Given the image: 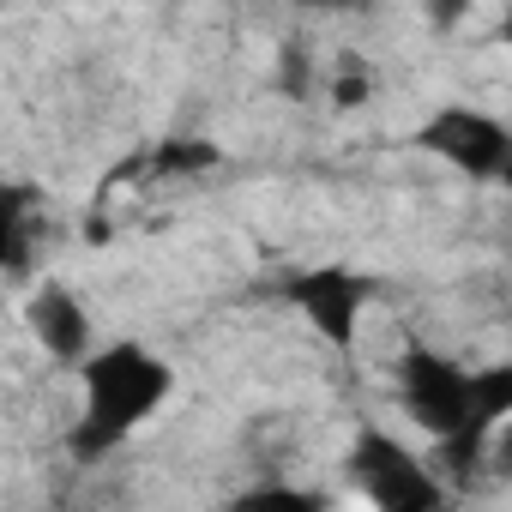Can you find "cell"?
<instances>
[{
	"instance_id": "9c48e42d",
	"label": "cell",
	"mask_w": 512,
	"mask_h": 512,
	"mask_svg": "<svg viewBox=\"0 0 512 512\" xmlns=\"http://www.w3.org/2000/svg\"><path fill=\"white\" fill-rule=\"evenodd\" d=\"M320 73H326V61H320L302 37H290V43L278 49V73H272V79H278V91H284L290 103H314V97H320Z\"/></svg>"
},
{
	"instance_id": "6da1fadb",
	"label": "cell",
	"mask_w": 512,
	"mask_h": 512,
	"mask_svg": "<svg viewBox=\"0 0 512 512\" xmlns=\"http://www.w3.org/2000/svg\"><path fill=\"white\" fill-rule=\"evenodd\" d=\"M79 422L67 434V452L79 464L109 458L115 446H127L169 398H175V368L169 356H157L139 338H115L97 344L79 368Z\"/></svg>"
},
{
	"instance_id": "ba28073f",
	"label": "cell",
	"mask_w": 512,
	"mask_h": 512,
	"mask_svg": "<svg viewBox=\"0 0 512 512\" xmlns=\"http://www.w3.org/2000/svg\"><path fill=\"white\" fill-rule=\"evenodd\" d=\"M374 91H380V73H374V61H368L362 49H338V55L326 61V73H320V97H326L338 115L368 109Z\"/></svg>"
},
{
	"instance_id": "30bf717a",
	"label": "cell",
	"mask_w": 512,
	"mask_h": 512,
	"mask_svg": "<svg viewBox=\"0 0 512 512\" xmlns=\"http://www.w3.org/2000/svg\"><path fill=\"white\" fill-rule=\"evenodd\" d=\"M416 7H422V19H428L434 37H452V31H464V19L476 13V0H416Z\"/></svg>"
},
{
	"instance_id": "3957f363",
	"label": "cell",
	"mask_w": 512,
	"mask_h": 512,
	"mask_svg": "<svg viewBox=\"0 0 512 512\" xmlns=\"http://www.w3.org/2000/svg\"><path fill=\"white\" fill-rule=\"evenodd\" d=\"M416 151L434 157V163H446L464 181H500L512 169V133H506V121L488 115V109H470V103L434 109L416 127Z\"/></svg>"
},
{
	"instance_id": "52a82bcc",
	"label": "cell",
	"mask_w": 512,
	"mask_h": 512,
	"mask_svg": "<svg viewBox=\"0 0 512 512\" xmlns=\"http://www.w3.org/2000/svg\"><path fill=\"white\" fill-rule=\"evenodd\" d=\"M223 163V151L211 145V139H193V133H175V139H163V145H151V151H139L133 157V181H193V175H211Z\"/></svg>"
},
{
	"instance_id": "7c38bea8",
	"label": "cell",
	"mask_w": 512,
	"mask_h": 512,
	"mask_svg": "<svg viewBox=\"0 0 512 512\" xmlns=\"http://www.w3.org/2000/svg\"><path fill=\"white\" fill-rule=\"evenodd\" d=\"M296 7H308V13H362L368 0H296Z\"/></svg>"
},
{
	"instance_id": "8992f818",
	"label": "cell",
	"mask_w": 512,
	"mask_h": 512,
	"mask_svg": "<svg viewBox=\"0 0 512 512\" xmlns=\"http://www.w3.org/2000/svg\"><path fill=\"white\" fill-rule=\"evenodd\" d=\"M43 247V193L31 181H0V278H31Z\"/></svg>"
},
{
	"instance_id": "7a4b0ae2",
	"label": "cell",
	"mask_w": 512,
	"mask_h": 512,
	"mask_svg": "<svg viewBox=\"0 0 512 512\" xmlns=\"http://www.w3.org/2000/svg\"><path fill=\"white\" fill-rule=\"evenodd\" d=\"M350 476L362 488L368 506L380 512H440L446 506V476L416 458L398 434L386 428H362L356 446H350Z\"/></svg>"
},
{
	"instance_id": "8fae6325",
	"label": "cell",
	"mask_w": 512,
	"mask_h": 512,
	"mask_svg": "<svg viewBox=\"0 0 512 512\" xmlns=\"http://www.w3.org/2000/svg\"><path fill=\"white\" fill-rule=\"evenodd\" d=\"M241 506H314V494L302 488H284V482H266V488H247Z\"/></svg>"
},
{
	"instance_id": "5b68a950",
	"label": "cell",
	"mask_w": 512,
	"mask_h": 512,
	"mask_svg": "<svg viewBox=\"0 0 512 512\" xmlns=\"http://www.w3.org/2000/svg\"><path fill=\"white\" fill-rule=\"evenodd\" d=\"M25 332L37 338V350L61 368H79L91 350H97V320H91V302L61 284V278H43L25 302Z\"/></svg>"
},
{
	"instance_id": "277c9868",
	"label": "cell",
	"mask_w": 512,
	"mask_h": 512,
	"mask_svg": "<svg viewBox=\"0 0 512 512\" xmlns=\"http://www.w3.org/2000/svg\"><path fill=\"white\" fill-rule=\"evenodd\" d=\"M380 296V284L356 266H308L284 284V302L320 332V344H332L338 356H350L362 344V314Z\"/></svg>"
}]
</instances>
